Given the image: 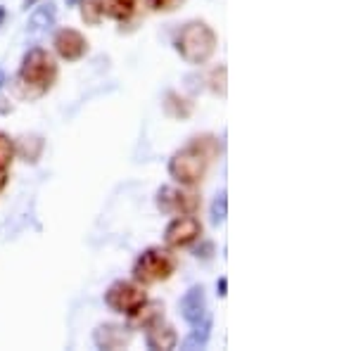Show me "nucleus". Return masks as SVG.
I'll return each instance as SVG.
<instances>
[{
  "label": "nucleus",
  "instance_id": "obj_1",
  "mask_svg": "<svg viewBox=\"0 0 356 351\" xmlns=\"http://www.w3.org/2000/svg\"><path fill=\"white\" fill-rule=\"evenodd\" d=\"M174 48L188 65H204L216 53V33L209 24L200 19L188 22V24L178 28Z\"/></svg>",
  "mask_w": 356,
  "mask_h": 351
},
{
  "label": "nucleus",
  "instance_id": "obj_2",
  "mask_svg": "<svg viewBox=\"0 0 356 351\" xmlns=\"http://www.w3.org/2000/svg\"><path fill=\"white\" fill-rule=\"evenodd\" d=\"M57 79V65L53 55L43 48H31L22 60L19 74H17V81H19L31 95H43L45 90H50V85Z\"/></svg>",
  "mask_w": 356,
  "mask_h": 351
},
{
  "label": "nucleus",
  "instance_id": "obj_3",
  "mask_svg": "<svg viewBox=\"0 0 356 351\" xmlns=\"http://www.w3.org/2000/svg\"><path fill=\"white\" fill-rule=\"evenodd\" d=\"M176 268V259L169 250L164 247H147L145 252H140L134 261V280L140 285H152L162 283V280L171 278Z\"/></svg>",
  "mask_w": 356,
  "mask_h": 351
},
{
  "label": "nucleus",
  "instance_id": "obj_4",
  "mask_svg": "<svg viewBox=\"0 0 356 351\" xmlns=\"http://www.w3.org/2000/svg\"><path fill=\"white\" fill-rule=\"evenodd\" d=\"M207 154L200 149V145H188L183 149L174 152V157L169 159V176L181 186H197L207 174Z\"/></svg>",
  "mask_w": 356,
  "mask_h": 351
},
{
  "label": "nucleus",
  "instance_id": "obj_5",
  "mask_svg": "<svg viewBox=\"0 0 356 351\" xmlns=\"http://www.w3.org/2000/svg\"><path fill=\"white\" fill-rule=\"evenodd\" d=\"M145 302H147L145 290H143L140 285L131 283V280H117V283H112L105 292V304L114 313L134 316Z\"/></svg>",
  "mask_w": 356,
  "mask_h": 351
},
{
  "label": "nucleus",
  "instance_id": "obj_6",
  "mask_svg": "<svg viewBox=\"0 0 356 351\" xmlns=\"http://www.w3.org/2000/svg\"><path fill=\"white\" fill-rule=\"evenodd\" d=\"M154 204L166 216H181V214H195L200 209V197L186 186H162L154 195Z\"/></svg>",
  "mask_w": 356,
  "mask_h": 351
},
{
  "label": "nucleus",
  "instance_id": "obj_7",
  "mask_svg": "<svg viewBox=\"0 0 356 351\" xmlns=\"http://www.w3.org/2000/svg\"><path fill=\"white\" fill-rule=\"evenodd\" d=\"M202 235V223L197 221L193 214H181L174 216V221L164 228V243L169 247H188Z\"/></svg>",
  "mask_w": 356,
  "mask_h": 351
},
{
  "label": "nucleus",
  "instance_id": "obj_8",
  "mask_svg": "<svg viewBox=\"0 0 356 351\" xmlns=\"http://www.w3.org/2000/svg\"><path fill=\"white\" fill-rule=\"evenodd\" d=\"M55 53L67 62H79L88 53V41L83 38V33H79L76 28H60L53 38Z\"/></svg>",
  "mask_w": 356,
  "mask_h": 351
},
{
  "label": "nucleus",
  "instance_id": "obj_9",
  "mask_svg": "<svg viewBox=\"0 0 356 351\" xmlns=\"http://www.w3.org/2000/svg\"><path fill=\"white\" fill-rule=\"evenodd\" d=\"M178 309H181V316H183V320H186L188 325H197L200 320H204L207 316H209V313H207V292H204V287L202 285H193L191 290L181 297Z\"/></svg>",
  "mask_w": 356,
  "mask_h": 351
},
{
  "label": "nucleus",
  "instance_id": "obj_10",
  "mask_svg": "<svg viewBox=\"0 0 356 351\" xmlns=\"http://www.w3.org/2000/svg\"><path fill=\"white\" fill-rule=\"evenodd\" d=\"M131 337H134V327L117 323L97 325L93 332V342L97 349H122L131 342Z\"/></svg>",
  "mask_w": 356,
  "mask_h": 351
},
{
  "label": "nucleus",
  "instance_id": "obj_11",
  "mask_svg": "<svg viewBox=\"0 0 356 351\" xmlns=\"http://www.w3.org/2000/svg\"><path fill=\"white\" fill-rule=\"evenodd\" d=\"M145 330H147V335H145L147 349H162V351L176 349L178 335H176V330L171 325H166V323H162V320H157V323H152L150 327H145Z\"/></svg>",
  "mask_w": 356,
  "mask_h": 351
},
{
  "label": "nucleus",
  "instance_id": "obj_12",
  "mask_svg": "<svg viewBox=\"0 0 356 351\" xmlns=\"http://www.w3.org/2000/svg\"><path fill=\"white\" fill-rule=\"evenodd\" d=\"M97 5H100L102 17L117 22H126L136 10V0H97Z\"/></svg>",
  "mask_w": 356,
  "mask_h": 351
},
{
  "label": "nucleus",
  "instance_id": "obj_13",
  "mask_svg": "<svg viewBox=\"0 0 356 351\" xmlns=\"http://www.w3.org/2000/svg\"><path fill=\"white\" fill-rule=\"evenodd\" d=\"M131 320H134V325L136 327H150L152 323H157V320H162L164 318V304H159V302H145L140 309L136 311L134 316H129Z\"/></svg>",
  "mask_w": 356,
  "mask_h": 351
},
{
  "label": "nucleus",
  "instance_id": "obj_14",
  "mask_svg": "<svg viewBox=\"0 0 356 351\" xmlns=\"http://www.w3.org/2000/svg\"><path fill=\"white\" fill-rule=\"evenodd\" d=\"M53 24H55V3H48V5H38L33 10V15L29 17L26 28L31 33H36V31H45V28H50Z\"/></svg>",
  "mask_w": 356,
  "mask_h": 351
},
{
  "label": "nucleus",
  "instance_id": "obj_15",
  "mask_svg": "<svg viewBox=\"0 0 356 351\" xmlns=\"http://www.w3.org/2000/svg\"><path fill=\"white\" fill-rule=\"evenodd\" d=\"M209 337H211V318L207 316L204 320H200L197 325H193V332L183 339L181 347L183 349H202V347H207Z\"/></svg>",
  "mask_w": 356,
  "mask_h": 351
},
{
  "label": "nucleus",
  "instance_id": "obj_16",
  "mask_svg": "<svg viewBox=\"0 0 356 351\" xmlns=\"http://www.w3.org/2000/svg\"><path fill=\"white\" fill-rule=\"evenodd\" d=\"M226 216H228V195L226 190H221V193H216L214 202H211V223L219 226V223L226 221Z\"/></svg>",
  "mask_w": 356,
  "mask_h": 351
},
{
  "label": "nucleus",
  "instance_id": "obj_17",
  "mask_svg": "<svg viewBox=\"0 0 356 351\" xmlns=\"http://www.w3.org/2000/svg\"><path fill=\"white\" fill-rule=\"evenodd\" d=\"M15 159V145L10 140V136L0 133V169H8Z\"/></svg>",
  "mask_w": 356,
  "mask_h": 351
},
{
  "label": "nucleus",
  "instance_id": "obj_18",
  "mask_svg": "<svg viewBox=\"0 0 356 351\" xmlns=\"http://www.w3.org/2000/svg\"><path fill=\"white\" fill-rule=\"evenodd\" d=\"M83 19L88 22V24H97V22L102 19V13H100V5H97V0H88V3H83Z\"/></svg>",
  "mask_w": 356,
  "mask_h": 351
},
{
  "label": "nucleus",
  "instance_id": "obj_19",
  "mask_svg": "<svg viewBox=\"0 0 356 351\" xmlns=\"http://www.w3.org/2000/svg\"><path fill=\"white\" fill-rule=\"evenodd\" d=\"M183 3V0H145V5L154 13H159V10H176V5Z\"/></svg>",
  "mask_w": 356,
  "mask_h": 351
},
{
  "label": "nucleus",
  "instance_id": "obj_20",
  "mask_svg": "<svg viewBox=\"0 0 356 351\" xmlns=\"http://www.w3.org/2000/svg\"><path fill=\"white\" fill-rule=\"evenodd\" d=\"M226 287H228V280H226V278H219V283H216V290H219V297H226V295H228Z\"/></svg>",
  "mask_w": 356,
  "mask_h": 351
},
{
  "label": "nucleus",
  "instance_id": "obj_21",
  "mask_svg": "<svg viewBox=\"0 0 356 351\" xmlns=\"http://www.w3.org/2000/svg\"><path fill=\"white\" fill-rule=\"evenodd\" d=\"M5 183H8V174H5V169H0V190L5 188Z\"/></svg>",
  "mask_w": 356,
  "mask_h": 351
},
{
  "label": "nucleus",
  "instance_id": "obj_22",
  "mask_svg": "<svg viewBox=\"0 0 356 351\" xmlns=\"http://www.w3.org/2000/svg\"><path fill=\"white\" fill-rule=\"evenodd\" d=\"M5 17H8V13H5V8H3V5H0V26H3Z\"/></svg>",
  "mask_w": 356,
  "mask_h": 351
},
{
  "label": "nucleus",
  "instance_id": "obj_23",
  "mask_svg": "<svg viewBox=\"0 0 356 351\" xmlns=\"http://www.w3.org/2000/svg\"><path fill=\"white\" fill-rule=\"evenodd\" d=\"M65 3H67V8H76V5L81 3V0H65Z\"/></svg>",
  "mask_w": 356,
  "mask_h": 351
},
{
  "label": "nucleus",
  "instance_id": "obj_24",
  "mask_svg": "<svg viewBox=\"0 0 356 351\" xmlns=\"http://www.w3.org/2000/svg\"><path fill=\"white\" fill-rule=\"evenodd\" d=\"M33 3H36V0H24V10H29V8H31Z\"/></svg>",
  "mask_w": 356,
  "mask_h": 351
},
{
  "label": "nucleus",
  "instance_id": "obj_25",
  "mask_svg": "<svg viewBox=\"0 0 356 351\" xmlns=\"http://www.w3.org/2000/svg\"><path fill=\"white\" fill-rule=\"evenodd\" d=\"M3 83H5V72L0 69V88H3Z\"/></svg>",
  "mask_w": 356,
  "mask_h": 351
}]
</instances>
